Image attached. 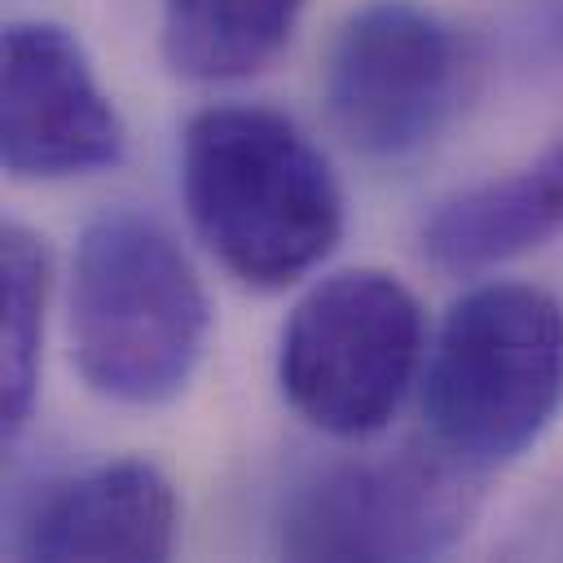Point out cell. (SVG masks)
Returning a JSON list of instances; mask_svg holds the SVG:
<instances>
[{
  "label": "cell",
  "mask_w": 563,
  "mask_h": 563,
  "mask_svg": "<svg viewBox=\"0 0 563 563\" xmlns=\"http://www.w3.org/2000/svg\"><path fill=\"white\" fill-rule=\"evenodd\" d=\"M198 242L251 290H286L343 238V189L312 136L268 106H207L180 136Z\"/></svg>",
  "instance_id": "cell-1"
},
{
  "label": "cell",
  "mask_w": 563,
  "mask_h": 563,
  "mask_svg": "<svg viewBox=\"0 0 563 563\" xmlns=\"http://www.w3.org/2000/svg\"><path fill=\"white\" fill-rule=\"evenodd\" d=\"M66 317L70 361L88 391L132 409L176 400L211 334V303L189 255L141 207H106L84 224Z\"/></svg>",
  "instance_id": "cell-2"
},
{
  "label": "cell",
  "mask_w": 563,
  "mask_h": 563,
  "mask_svg": "<svg viewBox=\"0 0 563 563\" xmlns=\"http://www.w3.org/2000/svg\"><path fill=\"white\" fill-rule=\"evenodd\" d=\"M563 405V303L532 282H479L444 312L422 374L431 444L471 471L528 453Z\"/></svg>",
  "instance_id": "cell-3"
},
{
  "label": "cell",
  "mask_w": 563,
  "mask_h": 563,
  "mask_svg": "<svg viewBox=\"0 0 563 563\" xmlns=\"http://www.w3.org/2000/svg\"><path fill=\"white\" fill-rule=\"evenodd\" d=\"M422 303L383 268L321 277L286 317L277 383L286 405L325 435L365 440L391 422L418 378Z\"/></svg>",
  "instance_id": "cell-4"
},
{
  "label": "cell",
  "mask_w": 563,
  "mask_h": 563,
  "mask_svg": "<svg viewBox=\"0 0 563 563\" xmlns=\"http://www.w3.org/2000/svg\"><path fill=\"white\" fill-rule=\"evenodd\" d=\"M471 466L444 449H396L308 471L282 501L277 550L286 559H435L453 550L475 510Z\"/></svg>",
  "instance_id": "cell-5"
},
{
  "label": "cell",
  "mask_w": 563,
  "mask_h": 563,
  "mask_svg": "<svg viewBox=\"0 0 563 563\" xmlns=\"http://www.w3.org/2000/svg\"><path fill=\"white\" fill-rule=\"evenodd\" d=\"M466 44L418 0H369L339 26L321 97L330 128L365 158L396 163L427 150L466 97Z\"/></svg>",
  "instance_id": "cell-6"
},
{
  "label": "cell",
  "mask_w": 563,
  "mask_h": 563,
  "mask_svg": "<svg viewBox=\"0 0 563 563\" xmlns=\"http://www.w3.org/2000/svg\"><path fill=\"white\" fill-rule=\"evenodd\" d=\"M0 158L18 180H70L123 163L128 132L62 22H9L0 48Z\"/></svg>",
  "instance_id": "cell-7"
},
{
  "label": "cell",
  "mask_w": 563,
  "mask_h": 563,
  "mask_svg": "<svg viewBox=\"0 0 563 563\" xmlns=\"http://www.w3.org/2000/svg\"><path fill=\"white\" fill-rule=\"evenodd\" d=\"M180 501L172 479L145 457H114L53 479L18 523L22 559H145L176 550Z\"/></svg>",
  "instance_id": "cell-8"
},
{
  "label": "cell",
  "mask_w": 563,
  "mask_h": 563,
  "mask_svg": "<svg viewBox=\"0 0 563 563\" xmlns=\"http://www.w3.org/2000/svg\"><path fill=\"white\" fill-rule=\"evenodd\" d=\"M563 229V132L532 163L449 194L422 220V255L444 273H479L545 246Z\"/></svg>",
  "instance_id": "cell-9"
},
{
  "label": "cell",
  "mask_w": 563,
  "mask_h": 563,
  "mask_svg": "<svg viewBox=\"0 0 563 563\" xmlns=\"http://www.w3.org/2000/svg\"><path fill=\"white\" fill-rule=\"evenodd\" d=\"M303 0H163V62L194 84L264 70L295 35Z\"/></svg>",
  "instance_id": "cell-10"
},
{
  "label": "cell",
  "mask_w": 563,
  "mask_h": 563,
  "mask_svg": "<svg viewBox=\"0 0 563 563\" xmlns=\"http://www.w3.org/2000/svg\"><path fill=\"white\" fill-rule=\"evenodd\" d=\"M53 295L48 246L35 229L9 220L0 233V422L4 440L31 422L40 391V356H44V312Z\"/></svg>",
  "instance_id": "cell-11"
}]
</instances>
